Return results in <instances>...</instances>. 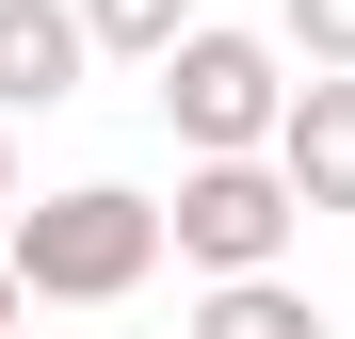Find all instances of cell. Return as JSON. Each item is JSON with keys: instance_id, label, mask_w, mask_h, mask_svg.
<instances>
[{"instance_id": "cell-1", "label": "cell", "mask_w": 355, "mask_h": 339, "mask_svg": "<svg viewBox=\"0 0 355 339\" xmlns=\"http://www.w3.org/2000/svg\"><path fill=\"white\" fill-rule=\"evenodd\" d=\"M0 275H17V307H33V291H49V307H130L146 275H162V210H146V194H113V178H81V194L17 210Z\"/></svg>"}, {"instance_id": "cell-2", "label": "cell", "mask_w": 355, "mask_h": 339, "mask_svg": "<svg viewBox=\"0 0 355 339\" xmlns=\"http://www.w3.org/2000/svg\"><path fill=\"white\" fill-rule=\"evenodd\" d=\"M275 113H291V65L259 33H178L162 49V130L194 162H275Z\"/></svg>"}, {"instance_id": "cell-3", "label": "cell", "mask_w": 355, "mask_h": 339, "mask_svg": "<svg viewBox=\"0 0 355 339\" xmlns=\"http://www.w3.org/2000/svg\"><path fill=\"white\" fill-rule=\"evenodd\" d=\"M291 226H307V210H291V178H275V162H194V178H178V210H162V243L226 291V275H275V243H291Z\"/></svg>"}, {"instance_id": "cell-4", "label": "cell", "mask_w": 355, "mask_h": 339, "mask_svg": "<svg viewBox=\"0 0 355 339\" xmlns=\"http://www.w3.org/2000/svg\"><path fill=\"white\" fill-rule=\"evenodd\" d=\"M275 178H291V210H355V81H291Z\"/></svg>"}, {"instance_id": "cell-5", "label": "cell", "mask_w": 355, "mask_h": 339, "mask_svg": "<svg viewBox=\"0 0 355 339\" xmlns=\"http://www.w3.org/2000/svg\"><path fill=\"white\" fill-rule=\"evenodd\" d=\"M81 17L65 0H0V113H49V97H81Z\"/></svg>"}, {"instance_id": "cell-6", "label": "cell", "mask_w": 355, "mask_h": 339, "mask_svg": "<svg viewBox=\"0 0 355 339\" xmlns=\"http://www.w3.org/2000/svg\"><path fill=\"white\" fill-rule=\"evenodd\" d=\"M194 339H323V307L291 291V275H226V291L194 307Z\"/></svg>"}, {"instance_id": "cell-7", "label": "cell", "mask_w": 355, "mask_h": 339, "mask_svg": "<svg viewBox=\"0 0 355 339\" xmlns=\"http://www.w3.org/2000/svg\"><path fill=\"white\" fill-rule=\"evenodd\" d=\"M81 17V49H130V65H162L178 33H194V0H65Z\"/></svg>"}, {"instance_id": "cell-8", "label": "cell", "mask_w": 355, "mask_h": 339, "mask_svg": "<svg viewBox=\"0 0 355 339\" xmlns=\"http://www.w3.org/2000/svg\"><path fill=\"white\" fill-rule=\"evenodd\" d=\"M291 49H307V81H355V0H291Z\"/></svg>"}, {"instance_id": "cell-9", "label": "cell", "mask_w": 355, "mask_h": 339, "mask_svg": "<svg viewBox=\"0 0 355 339\" xmlns=\"http://www.w3.org/2000/svg\"><path fill=\"white\" fill-rule=\"evenodd\" d=\"M0 210H17V130H0Z\"/></svg>"}, {"instance_id": "cell-10", "label": "cell", "mask_w": 355, "mask_h": 339, "mask_svg": "<svg viewBox=\"0 0 355 339\" xmlns=\"http://www.w3.org/2000/svg\"><path fill=\"white\" fill-rule=\"evenodd\" d=\"M0 323H17V275H0Z\"/></svg>"}]
</instances>
